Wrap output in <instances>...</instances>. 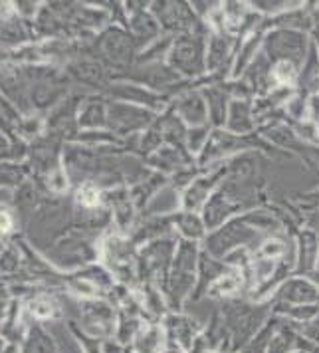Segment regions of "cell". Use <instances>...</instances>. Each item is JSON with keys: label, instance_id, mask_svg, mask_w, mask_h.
<instances>
[{"label": "cell", "instance_id": "obj_2", "mask_svg": "<svg viewBox=\"0 0 319 353\" xmlns=\"http://www.w3.org/2000/svg\"><path fill=\"white\" fill-rule=\"evenodd\" d=\"M12 228V221L8 216V212L0 210V232H8Z\"/></svg>", "mask_w": 319, "mask_h": 353}, {"label": "cell", "instance_id": "obj_1", "mask_svg": "<svg viewBox=\"0 0 319 353\" xmlns=\"http://www.w3.org/2000/svg\"><path fill=\"white\" fill-rule=\"evenodd\" d=\"M96 201H97V194H96V191L92 189V187H85V189H81L80 203H83V205H94Z\"/></svg>", "mask_w": 319, "mask_h": 353}]
</instances>
